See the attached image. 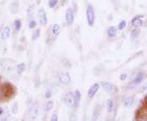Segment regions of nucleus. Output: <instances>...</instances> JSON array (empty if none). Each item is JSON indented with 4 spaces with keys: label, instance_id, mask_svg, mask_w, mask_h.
<instances>
[{
    "label": "nucleus",
    "instance_id": "nucleus-1",
    "mask_svg": "<svg viewBox=\"0 0 147 121\" xmlns=\"http://www.w3.org/2000/svg\"><path fill=\"white\" fill-rule=\"evenodd\" d=\"M0 67L4 72H12L16 68V63L14 60L10 58H1L0 59Z\"/></svg>",
    "mask_w": 147,
    "mask_h": 121
},
{
    "label": "nucleus",
    "instance_id": "nucleus-2",
    "mask_svg": "<svg viewBox=\"0 0 147 121\" xmlns=\"http://www.w3.org/2000/svg\"><path fill=\"white\" fill-rule=\"evenodd\" d=\"M145 77H146L145 73H143V72L137 73V75H136V77L133 78V80L127 84V89H133L134 88H136L137 86H138L142 83V81L145 79Z\"/></svg>",
    "mask_w": 147,
    "mask_h": 121
},
{
    "label": "nucleus",
    "instance_id": "nucleus-3",
    "mask_svg": "<svg viewBox=\"0 0 147 121\" xmlns=\"http://www.w3.org/2000/svg\"><path fill=\"white\" fill-rule=\"evenodd\" d=\"M86 17H87V22L88 26H92L94 25L95 19H96V16H95V12L94 9L91 5H88L87 11H86Z\"/></svg>",
    "mask_w": 147,
    "mask_h": 121
},
{
    "label": "nucleus",
    "instance_id": "nucleus-4",
    "mask_svg": "<svg viewBox=\"0 0 147 121\" xmlns=\"http://www.w3.org/2000/svg\"><path fill=\"white\" fill-rule=\"evenodd\" d=\"M56 76H57L59 82L63 84H69L71 82V77L68 72L59 71L56 74Z\"/></svg>",
    "mask_w": 147,
    "mask_h": 121
},
{
    "label": "nucleus",
    "instance_id": "nucleus-5",
    "mask_svg": "<svg viewBox=\"0 0 147 121\" xmlns=\"http://www.w3.org/2000/svg\"><path fill=\"white\" fill-rule=\"evenodd\" d=\"M39 103L38 102H35L31 107L29 109V117L30 120H35L37 119L38 115H39Z\"/></svg>",
    "mask_w": 147,
    "mask_h": 121
},
{
    "label": "nucleus",
    "instance_id": "nucleus-6",
    "mask_svg": "<svg viewBox=\"0 0 147 121\" xmlns=\"http://www.w3.org/2000/svg\"><path fill=\"white\" fill-rule=\"evenodd\" d=\"M101 86H102V88L105 89V91L106 93H110V94L116 93L117 90H118L116 86L114 85L112 83H110V82H107V81L102 82V83H101Z\"/></svg>",
    "mask_w": 147,
    "mask_h": 121
},
{
    "label": "nucleus",
    "instance_id": "nucleus-7",
    "mask_svg": "<svg viewBox=\"0 0 147 121\" xmlns=\"http://www.w3.org/2000/svg\"><path fill=\"white\" fill-rule=\"evenodd\" d=\"M38 18H39L40 25L42 26H45L48 24V16H47V13L44 9L40 8L38 11Z\"/></svg>",
    "mask_w": 147,
    "mask_h": 121
},
{
    "label": "nucleus",
    "instance_id": "nucleus-8",
    "mask_svg": "<svg viewBox=\"0 0 147 121\" xmlns=\"http://www.w3.org/2000/svg\"><path fill=\"white\" fill-rule=\"evenodd\" d=\"M65 21L69 26L73 25V23L74 22V12L73 9L70 7L67 8L65 11Z\"/></svg>",
    "mask_w": 147,
    "mask_h": 121
},
{
    "label": "nucleus",
    "instance_id": "nucleus-9",
    "mask_svg": "<svg viewBox=\"0 0 147 121\" xmlns=\"http://www.w3.org/2000/svg\"><path fill=\"white\" fill-rule=\"evenodd\" d=\"M64 101H65V105L68 107H73L74 106V94L70 92H68V93L65 94V98H64Z\"/></svg>",
    "mask_w": 147,
    "mask_h": 121
},
{
    "label": "nucleus",
    "instance_id": "nucleus-10",
    "mask_svg": "<svg viewBox=\"0 0 147 121\" xmlns=\"http://www.w3.org/2000/svg\"><path fill=\"white\" fill-rule=\"evenodd\" d=\"M100 89V84H98V83H96V84H92V85L90 87V88H89V90H88V97L89 98H92L98 92V90Z\"/></svg>",
    "mask_w": 147,
    "mask_h": 121
},
{
    "label": "nucleus",
    "instance_id": "nucleus-11",
    "mask_svg": "<svg viewBox=\"0 0 147 121\" xmlns=\"http://www.w3.org/2000/svg\"><path fill=\"white\" fill-rule=\"evenodd\" d=\"M144 16H141V15H138L137 16H135L132 20V25H133L134 27L136 28H138V27H140L142 25H143V22L142 20L140 19L141 17H143Z\"/></svg>",
    "mask_w": 147,
    "mask_h": 121
},
{
    "label": "nucleus",
    "instance_id": "nucleus-12",
    "mask_svg": "<svg viewBox=\"0 0 147 121\" xmlns=\"http://www.w3.org/2000/svg\"><path fill=\"white\" fill-rule=\"evenodd\" d=\"M10 35H11V29H10V28L8 26L4 27L3 29L2 30V32H1V35H0L1 39L6 40V39H7L10 37Z\"/></svg>",
    "mask_w": 147,
    "mask_h": 121
},
{
    "label": "nucleus",
    "instance_id": "nucleus-13",
    "mask_svg": "<svg viewBox=\"0 0 147 121\" xmlns=\"http://www.w3.org/2000/svg\"><path fill=\"white\" fill-rule=\"evenodd\" d=\"M74 107H78L79 103H80V101H81V93L79 90H75L74 93Z\"/></svg>",
    "mask_w": 147,
    "mask_h": 121
},
{
    "label": "nucleus",
    "instance_id": "nucleus-14",
    "mask_svg": "<svg viewBox=\"0 0 147 121\" xmlns=\"http://www.w3.org/2000/svg\"><path fill=\"white\" fill-rule=\"evenodd\" d=\"M101 108L98 105L93 110V112H92V120H97L98 118L100 117V115H101Z\"/></svg>",
    "mask_w": 147,
    "mask_h": 121
},
{
    "label": "nucleus",
    "instance_id": "nucleus-15",
    "mask_svg": "<svg viewBox=\"0 0 147 121\" xmlns=\"http://www.w3.org/2000/svg\"><path fill=\"white\" fill-rule=\"evenodd\" d=\"M134 103V97H128L123 101V106L126 108H129L133 105Z\"/></svg>",
    "mask_w": 147,
    "mask_h": 121
},
{
    "label": "nucleus",
    "instance_id": "nucleus-16",
    "mask_svg": "<svg viewBox=\"0 0 147 121\" xmlns=\"http://www.w3.org/2000/svg\"><path fill=\"white\" fill-rule=\"evenodd\" d=\"M106 109H107V111H108L109 113L113 112V111H114V103L113 100H107V101H106Z\"/></svg>",
    "mask_w": 147,
    "mask_h": 121
},
{
    "label": "nucleus",
    "instance_id": "nucleus-17",
    "mask_svg": "<svg viewBox=\"0 0 147 121\" xmlns=\"http://www.w3.org/2000/svg\"><path fill=\"white\" fill-rule=\"evenodd\" d=\"M61 29L59 24H54L52 27V33L54 35H58L61 33Z\"/></svg>",
    "mask_w": 147,
    "mask_h": 121
},
{
    "label": "nucleus",
    "instance_id": "nucleus-18",
    "mask_svg": "<svg viewBox=\"0 0 147 121\" xmlns=\"http://www.w3.org/2000/svg\"><path fill=\"white\" fill-rule=\"evenodd\" d=\"M107 33H108L109 37L114 38V36L116 35V34H117V29H116L115 26H110V27H109V29H108Z\"/></svg>",
    "mask_w": 147,
    "mask_h": 121
},
{
    "label": "nucleus",
    "instance_id": "nucleus-19",
    "mask_svg": "<svg viewBox=\"0 0 147 121\" xmlns=\"http://www.w3.org/2000/svg\"><path fill=\"white\" fill-rule=\"evenodd\" d=\"M140 35V31L137 29H133V31L131 32V35H130V39L132 40H136L138 37Z\"/></svg>",
    "mask_w": 147,
    "mask_h": 121
},
{
    "label": "nucleus",
    "instance_id": "nucleus-20",
    "mask_svg": "<svg viewBox=\"0 0 147 121\" xmlns=\"http://www.w3.org/2000/svg\"><path fill=\"white\" fill-rule=\"evenodd\" d=\"M25 71V63H21L18 65H16V71L19 75H21Z\"/></svg>",
    "mask_w": 147,
    "mask_h": 121
},
{
    "label": "nucleus",
    "instance_id": "nucleus-21",
    "mask_svg": "<svg viewBox=\"0 0 147 121\" xmlns=\"http://www.w3.org/2000/svg\"><path fill=\"white\" fill-rule=\"evenodd\" d=\"M53 107H54V102L52 101H48L44 106V110L46 111H50Z\"/></svg>",
    "mask_w": 147,
    "mask_h": 121
},
{
    "label": "nucleus",
    "instance_id": "nucleus-22",
    "mask_svg": "<svg viewBox=\"0 0 147 121\" xmlns=\"http://www.w3.org/2000/svg\"><path fill=\"white\" fill-rule=\"evenodd\" d=\"M18 7H19V4L17 3V2H14L11 4V12L12 13H16L18 11Z\"/></svg>",
    "mask_w": 147,
    "mask_h": 121
},
{
    "label": "nucleus",
    "instance_id": "nucleus-23",
    "mask_svg": "<svg viewBox=\"0 0 147 121\" xmlns=\"http://www.w3.org/2000/svg\"><path fill=\"white\" fill-rule=\"evenodd\" d=\"M39 36H40V29H35V31L33 32V35H32L31 39H32L33 41H35V40H37L39 38Z\"/></svg>",
    "mask_w": 147,
    "mask_h": 121
},
{
    "label": "nucleus",
    "instance_id": "nucleus-24",
    "mask_svg": "<svg viewBox=\"0 0 147 121\" xmlns=\"http://www.w3.org/2000/svg\"><path fill=\"white\" fill-rule=\"evenodd\" d=\"M22 26V24H21V21L19 19H16L14 21V28L16 30H20Z\"/></svg>",
    "mask_w": 147,
    "mask_h": 121
},
{
    "label": "nucleus",
    "instance_id": "nucleus-25",
    "mask_svg": "<svg viewBox=\"0 0 147 121\" xmlns=\"http://www.w3.org/2000/svg\"><path fill=\"white\" fill-rule=\"evenodd\" d=\"M58 3V0H49L48 1V7L50 8H53L56 7V5Z\"/></svg>",
    "mask_w": 147,
    "mask_h": 121
},
{
    "label": "nucleus",
    "instance_id": "nucleus-26",
    "mask_svg": "<svg viewBox=\"0 0 147 121\" xmlns=\"http://www.w3.org/2000/svg\"><path fill=\"white\" fill-rule=\"evenodd\" d=\"M17 111H18V104H17V102H14L12 107V114H16L17 113Z\"/></svg>",
    "mask_w": 147,
    "mask_h": 121
},
{
    "label": "nucleus",
    "instance_id": "nucleus-27",
    "mask_svg": "<svg viewBox=\"0 0 147 121\" xmlns=\"http://www.w3.org/2000/svg\"><path fill=\"white\" fill-rule=\"evenodd\" d=\"M126 22L125 21H122V22H120L119 24V26H118V29H120V30H122L123 29H124L126 27Z\"/></svg>",
    "mask_w": 147,
    "mask_h": 121
},
{
    "label": "nucleus",
    "instance_id": "nucleus-28",
    "mask_svg": "<svg viewBox=\"0 0 147 121\" xmlns=\"http://www.w3.org/2000/svg\"><path fill=\"white\" fill-rule=\"evenodd\" d=\"M36 25H37V23L35 21H30L29 23V29H34L36 27Z\"/></svg>",
    "mask_w": 147,
    "mask_h": 121
},
{
    "label": "nucleus",
    "instance_id": "nucleus-29",
    "mask_svg": "<svg viewBox=\"0 0 147 121\" xmlns=\"http://www.w3.org/2000/svg\"><path fill=\"white\" fill-rule=\"evenodd\" d=\"M147 90V82L145 84H143L142 87L140 88V93H143V92H145V91H146Z\"/></svg>",
    "mask_w": 147,
    "mask_h": 121
},
{
    "label": "nucleus",
    "instance_id": "nucleus-30",
    "mask_svg": "<svg viewBox=\"0 0 147 121\" xmlns=\"http://www.w3.org/2000/svg\"><path fill=\"white\" fill-rule=\"evenodd\" d=\"M52 121H57L58 120V115L57 114H53L52 115V117H51V119H50Z\"/></svg>",
    "mask_w": 147,
    "mask_h": 121
},
{
    "label": "nucleus",
    "instance_id": "nucleus-31",
    "mask_svg": "<svg viewBox=\"0 0 147 121\" xmlns=\"http://www.w3.org/2000/svg\"><path fill=\"white\" fill-rule=\"evenodd\" d=\"M127 74H122V75H120V76H119V79H120L121 81H124L127 78Z\"/></svg>",
    "mask_w": 147,
    "mask_h": 121
},
{
    "label": "nucleus",
    "instance_id": "nucleus-32",
    "mask_svg": "<svg viewBox=\"0 0 147 121\" xmlns=\"http://www.w3.org/2000/svg\"><path fill=\"white\" fill-rule=\"evenodd\" d=\"M45 97H46L47 98H50V97H52V92H51V91H47V93L45 94Z\"/></svg>",
    "mask_w": 147,
    "mask_h": 121
},
{
    "label": "nucleus",
    "instance_id": "nucleus-33",
    "mask_svg": "<svg viewBox=\"0 0 147 121\" xmlns=\"http://www.w3.org/2000/svg\"><path fill=\"white\" fill-rule=\"evenodd\" d=\"M145 104H146V106L147 107V95H146V97H145Z\"/></svg>",
    "mask_w": 147,
    "mask_h": 121
},
{
    "label": "nucleus",
    "instance_id": "nucleus-34",
    "mask_svg": "<svg viewBox=\"0 0 147 121\" xmlns=\"http://www.w3.org/2000/svg\"><path fill=\"white\" fill-rule=\"evenodd\" d=\"M2 113H3V109H2V108L0 107V114H2Z\"/></svg>",
    "mask_w": 147,
    "mask_h": 121
},
{
    "label": "nucleus",
    "instance_id": "nucleus-35",
    "mask_svg": "<svg viewBox=\"0 0 147 121\" xmlns=\"http://www.w3.org/2000/svg\"><path fill=\"white\" fill-rule=\"evenodd\" d=\"M39 2H40V0H39V1H38V3H39Z\"/></svg>",
    "mask_w": 147,
    "mask_h": 121
}]
</instances>
